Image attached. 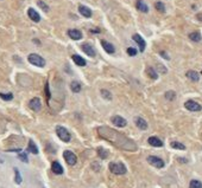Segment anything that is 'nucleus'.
<instances>
[{"instance_id": "c9c22d12", "label": "nucleus", "mask_w": 202, "mask_h": 188, "mask_svg": "<svg viewBox=\"0 0 202 188\" xmlns=\"http://www.w3.org/2000/svg\"><path fill=\"white\" fill-rule=\"evenodd\" d=\"M18 157H19L22 161L27 162V156H26V154H25V153H20V154L18 155Z\"/></svg>"}, {"instance_id": "f8f14e48", "label": "nucleus", "mask_w": 202, "mask_h": 188, "mask_svg": "<svg viewBox=\"0 0 202 188\" xmlns=\"http://www.w3.org/2000/svg\"><path fill=\"white\" fill-rule=\"evenodd\" d=\"M68 36H69L73 41H80L81 38H82V33H81V31L76 30V28L69 30V31H68Z\"/></svg>"}, {"instance_id": "0eeeda50", "label": "nucleus", "mask_w": 202, "mask_h": 188, "mask_svg": "<svg viewBox=\"0 0 202 188\" xmlns=\"http://www.w3.org/2000/svg\"><path fill=\"white\" fill-rule=\"evenodd\" d=\"M148 162L156 168H163L164 167V161L159 157H157V156H149Z\"/></svg>"}, {"instance_id": "393cba45", "label": "nucleus", "mask_w": 202, "mask_h": 188, "mask_svg": "<svg viewBox=\"0 0 202 188\" xmlns=\"http://www.w3.org/2000/svg\"><path fill=\"white\" fill-rule=\"evenodd\" d=\"M146 72H148L149 77H150L151 79H157V78H158V75H157V72L155 71V69H152V67H148Z\"/></svg>"}, {"instance_id": "39448f33", "label": "nucleus", "mask_w": 202, "mask_h": 188, "mask_svg": "<svg viewBox=\"0 0 202 188\" xmlns=\"http://www.w3.org/2000/svg\"><path fill=\"white\" fill-rule=\"evenodd\" d=\"M63 157H64V160L67 161L68 164H70V166H74V164H76V162H77L76 155H75L73 151H70V150L63 151Z\"/></svg>"}, {"instance_id": "2f4dec72", "label": "nucleus", "mask_w": 202, "mask_h": 188, "mask_svg": "<svg viewBox=\"0 0 202 188\" xmlns=\"http://www.w3.org/2000/svg\"><path fill=\"white\" fill-rule=\"evenodd\" d=\"M0 97H1V99H4V101H11V99L13 98V95L12 94H1V92H0Z\"/></svg>"}, {"instance_id": "1a4fd4ad", "label": "nucleus", "mask_w": 202, "mask_h": 188, "mask_svg": "<svg viewBox=\"0 0 202 188\" xmlns=\"http://www.w3.org/2000/svg\"><path fill=\"white\" fill-rule=\"evenodd\" d=\"M132 39L139 45V51L140 52H144L145 51V46H146V43L145 41L139 36V34H133V37H132Z\"/></svg>"}, {"instance_id": "7c9ffc66", "label": "nucleus", "mask_w": 202, "mask_h": 188, "mask_svg": "<svg viewBox=\"0 0 202 188\" xmlns=\"http://www.w3.org/2000/svg\"><path fill=\"white\" fill-rule=\"evenodd\" d=\"M37 4H38V6H39V7L42 8V10H43V11H44V12H49V7H48V5H46L44 1L39 0Z\"/></svg>"}, {"instance_id": "b1692460", "label": "nucleus", "mask_w": 202, "mask_h": 188, "mask_svg": "<svg viewBox=\"0 0 202 188\" xmlns=\"http://www.w3.org/2000/svg\"><path fill=\"white\" fill-rule=\"evenodd\" d=\"M189 38L193 41H200L202 39L200 32H193V33H190V34H189Z\"/></svg>"}, {"instance_id": "dca6fc26", "label": "nucleus", "mask_w": 202, "mask_h": 188, "mask_svg": "<svg viewBox=\"0 0 202 188\" xmlns=\"http://www.w3.org/2000/svg\"><path fill=\"white\" fill-rule=\"evenodd\" d=\"M101 45H102V47H104V50L107 52V53H114L115 52V49H114V46L111 44V43H108L106 41H101Z\"/></svg>"}, {"instance_id": "412c9836", "label": "nucleus", "mask_w": 202, "mask_h": 188, "mask_svg": "<svg viewBox=\"0 0 202 188\" xmlns=\"http://www.w3.org/2000/svg\"><path fill=\"white\" fill-rule=\"evenodd\" d=\"M81 88H82V86H81L80 82L73 81L71 83H70V89H71V91H73V92H80Z\"/></svg>"}, {"instance_id": "4be33fe9", "label": "nucleus", "mask_w": 202, "mask_h": 188, "mask_svg": "<svg viewBox=\"0 0 202 188\" xmlns=\"http://www.w3.org/2000/svg\"><path fill=\"white\" fill-rule=\"evenodd\" d=\"M187 77H188L189 79H191L193 82H197L200 79V76H199V73L196 72V71H188L187 72Z\"/></svg>"}, {"instance_id": "a211bd4d", "label": "nucleus", "mask_w": 202, "mask_h": 188, "mask_svg": "<svg viewBox=\"0 0 202 188\" xmlns=\"http://www.w3.org/2000/svg\"><path fill=\"white\" fill-rule=\"evenodd\" d=\"M79 12H80L84 18H91V17H92V11H91V8H88L87 6L80 5V6H79Z\"/></svg>"}, {"instance_id": "f257e3e1", "label": "nucleus", "mask_w": 202, "mask_h": 188, "mask_svg": "<svg viewBox=\"0 0 202 188\" xmlns=\"http://www.w3.org/2000/svg\"><path fill=\"white\" fill-rule=\"evenodd\" d=\"M98 133L100 135V137L107 140L108 142L114 144L117 148H120V149L127 150V151H135L137 150V144L132 140H130L124 134H121V133L109 128V127H105V125L99 127Z\"/></svg>"}, {"instance_id": "72a5a7b5", "label": "nucleus", "mask_w": 202, "mask_h": 188, "mask_svg": "<svg viewBox=\"0 0 202 188\" xmlns=\"http://www.w3.org/2000/svg\"><path fill=\"white\" fill-rule=\"evenodd\" d=\"M165 97H166V99H169V101H173V99H175L176 94L174 92V91H168V92L165 94Z\"/></svg>"}, {"instance_id": "aec40b11", "label": "nucleus", "mask_w": 202, "mask_h": 188, "mask_svg": "<svg viewBox=\"0 0 202 188\" xmlns=\"http://www.w3.org/2000/svg\"><path fill=\"white\" fill-rule=\"evenodd\" d=\"M135 5H137V8H138L140 12H143V13H148L149 12V6L143 0H138Z\"/></svg>"}, {"instance_id": "20e7f679", "label": "nucleus", "mask_w": 202, "mask_h": 188, "mask_svg": "<svg viewBox=\"0 0 202 188\" xmlns=\"http://www.w3.org/2000/svg\"><path fill=\"white\" fill-rule=\"evenodd\" d=\"M56 134L60 137V140H62L63 142H69L70 138H71L70 133L64 127H62V125H57L56 127Z\"/></svg>"}, {"instance_id": "9b49d317", "label": "nucleus", "mask_w": 202, "mask_h": 188, "mask_svg": "<svg viewBox=\"0 0 202 188\" xmlns=\"http://www.w3.org/2000/svg\"><path fill=\"white\" fill-rule=\"evenodd\" d=\"M29 107L31 108L32 110H35V111H39L40 108H42L40 99L38 98V97H35V98H32V99L30 101V103H29Z\"/></svg>"}, {"instance_id": "f03ea898", "label": "nucleus", "mask_w": 202, "mask_h": 188, "mask_svg": "<svg viewBox=\"0 0 202 188\" xmlns=\"http://www.w3.org/2000/svg\"><path fill=\"white\" fill-rule=\"evenodd\" d=\"M108 168H109V170L113 174L115 175H124L126 174V172H127L125 164L121 163V162H111L109 166H108Z\"/></svg>"}, {"instance_id": "f3484780", "label": "nucleus", "mask_w": 202, "mask_h": 188, "mask_svg": "<svg viewBox=\"0 0 202 188\" xmlns=\"http://www.w3.org/2000/svg\"><path fill=\"white\" fill-rule=\"evenodd\" d=\"M51 169H53V172H54L55 174H57V175L63 174V167L61 166L60 162H57V161L53 162V164H51Z\"/></svg>"}, {"instance_id": "ddd939ff", "label": "nucleus", "mask_w": 202, "mask_h": 188, "mask_svg": "<svg viewBox=\"0 0 202 188\" xmlns=\"http://www.w3.org/2000/svg\"><path fill=\"white\" fill-rule=\"evenodd\" d=\"M27 14H29L30 19H31L32 21H35V23H38L40 20V15L38 14L37 11H35V8H29V10H27Z\"/></svg>"}, {"instance_id": "6ab92c4d", "label": "nucleus", "mask_w": 202, "mask_h": 188, "mask_svg": "<svg viewBox=\"0 0 202 188\" xmlns=\"http://www.w3.org/2000/svg\"><path fill=\"white\" fill-rule=\"evenodd\" d=\"M71 59L74 60V63L76 64V65H79V66H86V60L81 57V56H79V54H73V57H71Z\"/></svg>"}, {"instance_id": "e433bc0d", "label": "nucleus", "mask_w": 202, "mask_h": 188, "mask_svg": "<svg viewBox=\"0 0 202 188\" xmlns=\"http://www.w3.org/2000/svg\"><path fill=\"white\" fill-rule=\"evenodd\" d=\"M45 92H46V98L49 99V98H50V92H49V85H48V83H46V85H45Z\"/></svg>"}, {"instance_id": "473e14b6", "label": "nucleus", "mask_w": 202, "mask_h": 188, "mask_svg": "<svg viewBox=\"0 0 202 188\" xmlns=\"http://www.w3.org/2000/svg\"><path fill=\"white\" fill-rule=\"evenodd\" d=\"M101 95H102L104 98H106V99H112V95H111V92L107 91V90H105V89L101 90Z\"/></svg>"}, {"instance_id": "4468645a", "label": "nucleus", "mask_w": 202, "mask_h": 188, "mask_svg": "<svg viewBox=\"0 0 202 188\" xmlns=\"http://www.w3.org/2000/svg\"><path fill=\"white\" fill-rule=\"evenodd\" d=\"M135 125H137L139 129H142V130H146V129H148V122L145 121L144 118H142V117H135Z\"/></svg>"}, {"instance_id": "5701e85b", "label": "nucleus", "mask_w": 202, "mask_h": 188, "mask_svg": "<svg viewBox=\"0 0 202 188\" xmlns=\"http://www.w3.org/2000/svg\"><path fill=\"white\" fill-rule=\"evenodd\" d=\"M27 150H29L30 153H32V154H38V148H37V146L33 143V141H30V142H29Z\"/></svg>"}, {"instance_id": "cd10ccee", "label": "nucleus", "mask_w": 202, "mask_h": 188, "mask_svg": "<svg viewBox=\"0 0 202 188\" xmlns=\"http://www.w3.org/2000/svg\"><path fill=\"white\" fill-rule=\"evenodd\" d=\"M189 188H202V183L199 180H191L189 183Z\"/></svg>"}, {"instance_id": "c756f323", "label": "nucleus", "mask_w": 202, "mask_h": 188, "mask_svg": "<svg viewBox=\"0 0 202 188\" xmlns=\"http://www.w3.org/2000/svg\"><path fill=\"white\" fill-rule=\"evenodd\" d=\"M98 153H99V156H100L101 159H106L108 156V153L105 149H102V148H99V149H98Z\"/></svg>"}, {"instance_id": "6e6552de", "label": "nucleus", "mask_w": 202, "mask_h": 188, "mask_svg": "<svg viewBox=\"0 0 202 188\" xmlns=\"http://www.w3.org/2000/svg\"><path fill=\"white\" fill-rule=\"evenodd\" d=\"M111 121H112V123H113L114 125H117V127H120V128H124V127H126V124H127L126 120H125V118H122L121 116H118V115L113 116Z\"/></svg>"}, {"instance_id": "2eb2a0df", "label": "nucleus", "mask_w": 202, "mask_h": 188, "mask_svg": "<svg viewBox=\"0 0 202 188\" xmlns=\"http://www.w3.org/2000/svg\"><path fill=\"white\" fill-rule=\"evenodd\" d=\"M148 142H149V144H151L152 147H163V142H162L158 137H156V136L149 137Z\"/></svg>"}, {"instance_id": "7ed1b4c3", "label": "nucleus", "mask_w": 202, "mask_h": 188, "mask_svg": "<svg viewBox=\"0 0 202 188\" xmlns=\"http://www.w3.org/2000/svg\"><path fill=\"white\" fill-rule=\"evenodd\" d=\"M27 60H29V63H30V64H32V65H35V66L43 67L44 65H45V60L40 57L39 54H37V53L29 54Z\"/></svg>"}, {"instance_id": "9d476101", "label": "nucleus", "mask_w": 202, "mask_h": 188, "mask_svg": "<svg viewBox=\"0 0 202 188\" xmlns=\"http://www.w3.org/2000/svg\"><path fill=\"white\" fill-rule=\"evenodd\" d=\"M81 49H82V51L87 54V56H89V57H95V50L93 49L92 45L84 43V44L81 45Z\"/></svg>"}, {"instance_id": "f704fd0d", "label": "nucleus", "mask_w": 202, "mask_h": 188, "mask_svg": "<svg viewBox=\"0 0 202 188\" xmlns=\"http://www.w3.org/2000/svg\"><path fill=\"white\" fill-rule=\"evenodd\" d=\"M137 52H138V51H137L135 49H133V47H128V49H127V54H128V56H135Z\"/></svg>"}, {"instance_id": "423d86ee", "label": "nucleus", "mask_w": 202, "mask_h": 188, "mask_svg": "<svg viewBox=\"0 0 202 188\" xmlns=\"http://www.w3.org/2000/svg\"><path fill=\"white\" fill-rule=\"evenodd\" d=\"M184 107H186V109H188L189 111H200L202 109L201 104H199L197 102H195V101H193V99L187 101V102L184 103Z\"/></svg>"}, {"instance_id": "bb28decb", "label": "nucleus", "mask_w": 202, "mask_h": 188, "mask_svg": "<svg viewBox=\"0 0 202 188\" xmlns=\"http://www.w3.org/2000/svg\"><path fill=\"white\" fill-rule=\"evenodd\" d=\"M155 7H156V10H157L158 12H162V13L165 12V6H164V4H163L162 1H157V2L155 4Z\"/></svg>"}, {"instance_id": "c85d7f7f", "label": "nucleus", "mask_w": 202, "mask_h": 188, "mask_svg": "<svg viewBox=\"0 0 202 188\" xmlns=\"http://www.w3.org/2000/svg\"><path fill=\"white\" fill-rule=\"evenodd\" d=\"M14 180H15V183H18V185H20L22 183V176H20V173H19V170L17 169V168H14Z\"/></svg>"}, {"instance_id": "a878e982", "label": "nucleus", "mask_w": 202, "mask_h": 188, "mask_svg": "<svg viewBox=\"0 0 202 188\" xmlns=\"http://www.w3.org/2000/svg\"><path fill=\"white\" fill-rule=\"evenodd\" d=\"M170 146L174 148V149H180V150H184V149H186V146H184V144H182L181 142H177V141H173V142L170 143Z\"/></svg>"}]
</instances>
